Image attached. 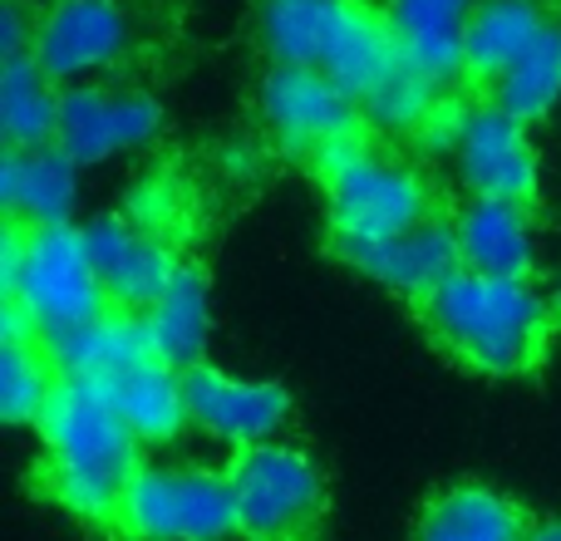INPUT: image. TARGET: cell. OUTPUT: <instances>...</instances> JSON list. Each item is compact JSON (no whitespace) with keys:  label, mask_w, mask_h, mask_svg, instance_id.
Listing matches in <instances>:
<instances>
[{"label":"cell","mask_w":561,"mask_h":541,"mask_svg":"<svg viewBox=\"0 0 561 541\" xmlns=\"http://www.w3.org/2000/svg\"><path fill=\"white\" fill-rule=\"evenodd\" d=\"M320 177H325L330 232H335V246L345 252V262L438 217L424 173H414L404 158L385 153L365 138L335 148L320 163Z\"/></svg>","instance_id":"obj_5"},{"label":"cell","mask_w":561,"mask_h":541,"mask_svg":"<svg viewBox=\"0 0 561 541\" xmlns=\"http://www.w3.org/2000/svg\"><path fill=\"white\" fill-rule=\"evenodd\" d=\"M138 45V20L118 0H59L35 10V45L30 59L59 89L99 84L114 74Z\"/></svg>","instance_id":"obj_9"},{"label":"cell","mask_w":561,"mask_h":541,"mask_svg":"<svg viewBox=\"0 0 561 541\" xmlns=\"http://www.w3.org/2000/svg\"><path fill=\"white\" fill-rule=\"evenodd\" d=\"M237 497V532L247 541H310L325 517V473L296 444L247 448L227 468Z\"/></svg>","instance_id":"obj_6"},{"label":"cell","mask_w":561,"mask_h":541,"mask_svg":"<svg viewBox=\"0 0 561 541\" xmlns=\"http://www.w3.org/2000/svg\"><path fill=\"white\" fill-rule=\"evenodd\" d=\"M187 418L203 438L247 453V448L276 444L290 424V394L276 379H247L227 369L197 365L187 369Z\"/></svg>","instance_id":"obj_12"},{"label":"cell","mask_w":561,"mask_h":541,"mask_svg":"<svg viewBox=\"0 0 561 541\" xmlns=\"http://www.w3.org/2000/svg\"><path fill=\"white\" fill-rule=\"evenodd\" d=\"M256 114L286 153H306L325 163L335 148L359 138L365 104H359V94H350L345 84L316 74V69L272 65L256 89Z\"/></svg>","instance_id":"obj_10"},{"label":"cell","mask_w":561,"mask_h":541,"mask_svg":"<svg viewBox=\"0 0 561 541\" xmlns=\"http://www.w3.org/2000/svg\"><path fill=\"white\" fill-rule=\"evenodd\" d=\"M478 0H385V25L399 59L448 84L463 74V35Z\"/></svg>","instance_id":"obj_16"},{"label":"cell","mask_w":561,"mask_h":541,"mask_svg":"<svg viewBox=\"0 0 561 541\" xmlns=\"http://www.w3.org/2000/svg\"><path fill=\"white\" fill-rule=\"evenodd\" d=\"M493 104L523 124H537L561 104V15L552 10L537 39L493 79Z\"/></svg>","instance_id":"obj_25"},{"label":"cell","mask_w":561,"mask_h":541,"mask_svg":"<svg viewBox=\"0 0 561 541\" xmlns=\"http://www.w3.org/2000/svg\"><path fill=\"white\" fill-rule=\"evenodd\" d=\"M5 315H15L45 345L84 330L108 306L89 262L84 227H5Z\"/></svg>","instance_id":"obj_4"},{"label":"cell","mask_w":561,"mask_h":541,"mask_svg":"<svg viewBox=\"0 0 561 541\" xmlns=\"http://www.w3.org/2000/svg\"><path fill=\"white\" fill-rule=\"evenodd\" d=\"M45 5H59V0H45Z\"/></svg>","instance_id":"obj_30"},{"label":"cell","mask_w":561,"mask_h":541,"mask_svg":"<svg viewBox=\"0 0 561 541\" xmlns=\"http://www.w3.org/2000/svg\"><path fill=\"white\" fill-rule=\"evenodd\" d=\"M0 203L10 227H75L79 163L59 143L5 148L0 163Z\"/></svg>","instance_id":"obj_14"},{"label":"cell","mask_w":561,"mask_h":541,"mask_svg":"<svg viewBox=\"0 0 561 541\" xmlns=\"http://www.w3.org/2000/svg\"><path fill=\"white\" fill-rule=\"evenodd\" d=\"M84 242H89V262H94V276L104 286L108 306L128 310V315H144L163 286L178 276V256L168 246L163 232L144 227L134 212H108L94 217L84 227Z\"/></svg>","instance_id":"obj_13"},{"label":"cell","mask_w":561,"mask_h":541,"mask_svg":"<svg viewBox=\"0 0 561 541\" xmlns=\"http://www.w3.org/2000/svg\"><path fill=\"white\" fill-rule=\"evenodd\" d=\"M59 108H65V89L30 55L0 65V138H5V148L55 143Z\"/></svg>","instance_id":"obj_24"},{"label":"cell","mask_w":561,"mask_h":541,"mask_svg":"<svg viewBox=\"0 0 561 541\" xmlns=\"http://www.w3.org/2000/svg\"><path fill=\"white\" fill-rule=\"evenodd\" d=\"M552 10L542 0H478L463 35V74L493 84L517 55L537 39Z\"/></svg>","instance_id":"obj_23"},{"label":"cell","mask_w":561,"mask_h":541,"mask_svg":"<svg viewBox=\"0 0 561 541\" xmlns=\"http://www.w3.org/2000/svg\"><path fill=\"white\" fill-rule=\"evenodd\" d=\"M414 541H527V522L513 497L483 483H458L424 507Z\"/></svg>","instance_id":"obj_21"},{"label":"cell","mask_w":561,"mask_h":541,"mask_svg":"<svg viewBox=\"0 0 561 541\" xmlns=\"http://www.w3.org/2000/svg\"><path fill=\"white\" fill-rule=\"evenodd\" d=\"M59 384H65V375H59L49 345L30 335L15 315H5V339H0V414H5V424L39 428Z\"/></svg>","instance_id":"obj_22"},{"label":"cell","mask_w":561,"mask_h":541,"mask_svg":"<svg viewBox=\"0 0 561 541\" xmlns=\"http://www.w3.org/2000/svg\"><path fill=\"white\" fill-rule=\"evenodd\" d=\"M144 330L163 365L183 369V375L203 365L207 335H213V296H207L203 270L178 266V276L163 286V296L144 310Z\"/></svg>","instance_id":"obj_19"},{"label":"cell","mask_w":561,"mask_h":541,"mask_svg":"<svg viewBox=\"0 0 561 541\" xmlns=\"http://www.w3.org/2000/svg\"><path fill=\"white\" fill-rule=\"evenodd\" d=\"M104 389L144 448H163L173 438H183V428H193V418H187V375L163 365V359H144L128 375L108 379Z\"/></svg>","instance_id":"obj_18"},{"label":"cell","mask_w":561,"mask_h":541,"mask_svg":"<svg viewBox=\"0 0 561 541\" xmlns=\"http://www.w3.org/2000/svg\"><path fill=\"white\" fill-rule=\"evenodd\" d=\"M552 300L533 280L478 276L458 270L424 300V320L434 339L454 359H463L478 375L513 379L542 359L552 339Z\"/></svg>","instance_id":"obj_2"},{"label":"cell","mask_w":561,"mask_h":541,"mask_svg":"<svg viewBox=\"0 0 561 541\" xmlns=\"http://www.w3.org/2000/svg\"><path fill=\"white\" fill-rule=\"evenodd\" d=\"M163 134V104L148 89L134 84H75L65 89L55 143L75 158L79 168H99L148 148Z\"/></svg>","instance_id":"obj_11"},{"label":"cell","mask_w":561,"mask_h":541,"mask_svg":"<svg viewBox=\"0 0 561 541\" xmlns=\"http://www.w3.org/2000/svg\"><path fill=\"white\" fill-rule=\"evenodd\" d=\"M39 448H45V483L69 513L89 522H118L128 487L138 477V438L114 408L104 384L65 379L39 418Z\"/></svg>","instance_id":"obj_1"},{"label":"cell","mask_w":561,"mask_h":541,"mask_svg":"<svg viewBox=\"0 0 561 541\" xmlns=\"http://www.w3.org/2000/svg\"><path fill=\"white\" fill-rule=\"evenodd\" d=\"M355 270H365L369 280H379L385 290H399L409 300H428L448 276H458L463 262H458V237H454V222H419L414 232L394 237V242H379L369 252L350 256Z\"/></svg>","instance_id":"obj_17"},{"label":"cell","mask_w":561,"mask_h":541,"mask_svg":"<svg viewBox=\"0 0 561 541\" xmlns=\"http://www.w3.org/2000/svg\"><path fill=\"white\" fill-rule=\"evenodd\" d=\"M438 148L463 183L468 197L488 203H533L537 193V148L523 118L488 104H458L438 118Z\"/></svg>","instance_id":"obj_8"},{"label":"cell","mask_w":561,"mask_h":541,"mask_svg":"<svg viewBox=\"0 0 561 541\" xmlns=\"http://www.w3.org/2000/svg\"><path fill=\"white\" fill-rule=\"evenodd\" d=\"M0 39H5V59H25L35 45V15L25 10V0H5L0 10Z\"/></svg>","instance_id":"obj_27"},{"label":"cell","mask_w":561,"mask_h":541,"mask_svg":"<svg viewBox=\"0 0 561 541\" xmlns=\"http://www.w3.org/2000/svg\"><path fill=\"white\" fill-rule=\"evenodd\" d=\"M118 527L134 541H227L237 537L232 477L197 463H144Z\"/></svg>","instance_id":"obj_7"},{"label":"cell","mask_w":561,"mask_h":541,"mask_svg":"<svg viewBox=\"0 0 561 541\" xmlns=\"http://www.w3.org/2000/svg\"><path fill=\"white\" fill-rule=\"evenodd\" d=\"M552 306H557V315H561V270H557V280H552Z\"/></svg>","instance_id":"obj_29"},{"label":"cell","mask_w":561,"mask_h":541,"mask_svg":"<svg viewBox=\"0 0 561 541\" xmlns=\"http://www.w3.org/2000/svg\"><path fill=\"white\" fill-rule=\"evenodd\" d=\"M458 237V262L478 276H507V280H533L537 270V222L527 203H488V197H468L454 217Z\"/></svg>","instance_id":"obj_15"},{"label":"cell","mask_w":561,"mask_h":541,"mask_svg":"<svg viewBox=\"0 0 561 541\" xmlns=\"http://www.w3.org/2000/svg\"><path fill=\"white\" fill-rule=\"evenodd\" d=\"M438 94H444L438 79H428L424 69H414L409 59H394V65L385 69V79H379L359 104H365L369 124L389 128V134H414V128H428L444 118Z\"/></svg>","instance_id":"obj_26"},{"label":"cell","mask_w":561,"mask_h":541,"mask_svg":"<svg viewBox=\"0 0 561 541\" xmlns=\"http://www.w3.org/2000/svg\"><path fill=\"white\" fill-rule=\"evenodd\" d=\"M256 39L272 65L316 69L359 99L399 59L385 10L369 0H256Z\"/></svg>","instance_id":"obj_3"},{"label":"cell","mask_w":561,"mask_h":541,"mask_svg":"<svg viewBox=\"0 0 561 541\" xmlns=\"http://www.w3.org/2000/svg\"><path fill=\"white\" fill-rule=\"evenodd\" d=\"M49 355H55L65 379H89V384H108V379L128 375L144 359H158L153 345H148L144 315H128V310H104L84 330L49 345Z\"/></svg>","instance_id":"obj_20"},{"label":"cell","mask_w":561,"mask_h":541,"mask_svg":"<svg viewBox=\"0 0 561 541\" xmlns=\"http://www.w3.org/2000/svg\"><path fill=\"white\" fill-rule=\"evenodd\" d=\"M527 541H561V517H552V522H533L527 527Z\"/></svg>","instance_id":"obj_28"}]
</instances>
